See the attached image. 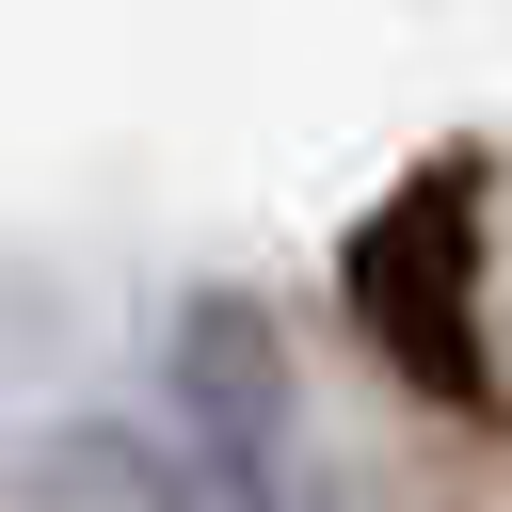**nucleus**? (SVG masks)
<instances>
[{
	"instance_id": "nucleus-1",
	"label": "nucleus",
	"mask_w": 512,
	"mask_h": 512,
	"mask_svg": "<svg viewBox=\"0 0 512 512\" xmlns=\"http://www.w3.org/2000/svg\"><path fill=\"white\" fill-rule=\"evenodd\" d=\"M336 288H352V336L448 400V416H496V352H480V160H416L352 240H336Z\"/></svg>"
},
{
	"instance_id": "nucleus-2",
	"label": "nucleus",
	"mask_w": 512,
	"mask_h": 512,
	"mask_svg": "<svg viewBox=\"0 0 512 512\" xmlns=\"http://www.w3.org/2000/svg\"><path fill=\"white\" fill-rule=\"evenodd\" d=\"M160 400H176V464H192L208 496L304 480V384H288V336H272L256 288H192V304H176Z\"/></svg>"
},
{
	"instance_id": "nucleus-3",
	"label": "nucleus",
	"mask_w": 512,
	"mask_h": 512,
	"mask_svg": "<svg viewBox=\"0 0 512 512\" xmlns=\"http://www.w3.org/2000/svg\"><path fill=\"white\" fill-rule=\"evenodd\" d=\"M0 512H208V480L176 464L160 416H48V432H16Z\"/></svg>"
},
{
	"instance_id": "nucleus-4",
	"label": "nucleus",
	"mask_w": 512,
	"mask_h": 512,
	"mask_svg": "<svg viewBox=\"0 0 512 512\" xmlns=\"http://www.w3.org/2000/svg\"><path fill=\"white\" fill-rule=\"evenodd\" d=\"M208 512H336L320 480H256V496H208Z\"/></svg>"
}]
</instances>
